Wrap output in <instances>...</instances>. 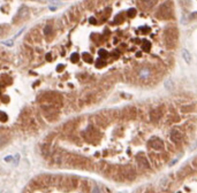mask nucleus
Masks as SVG:
<instances>
[{"label":"nucleus","instance_id":"1","mask_svg":"<svg viewBox=\"0 0 197 193\" xmlns=\"http://www.w3.org/2000/svg\"><path fill=\"white\" fill-rule=\"evenodd\" d=\"M165 42L167 46L173 48L176 46L178 43V30L175 28H169L165 32Z\"/></svg>","mask_w":197,"mask_h":193},{"label":"nucleus","instance_id":"2","mask_svg":"<svg viewBox=\"0 0 197 193\" xmlns=\"http://www.w3.org/2000/svg\"><path fill=\"white\" fill-rule=\"evenodd\" d=\"M119 176L121 179H128V181H134L136 178V170L132 167V166H125L121 167L119 170Z\"/></svg>","mask_w":197,"mask_h":193},{"label":"nucleus","instance_id":"3","mask_svg":"<svg viewBox=\"0 0 197 193\" xmlns=\"http://www.w3.org/2000/svg\"><path fill=\"white\" fill-rule=\"evenodd\" d=\"M158 17L160 18H168L171 15H172V6H171V2L167 1L164 5H161V7L158 9Z\"/></svg>","mask_w":197,"mask_h":193},{"label":"nucleus","instance_id":"4","mask_svg":"<svg viewBox=\"0 0 197 193\" xmlns=\"http://www.w3.org/2000/svg\"><path fill=\"white\" fill-rule=\"evenodd\" d=\"M149 145H150L151 148H153V150H156V151H161L163 148H164V144H163V141H161L159 138H157V137L151 138Z\"/></svg>","mask_w":197,"mask_h":193},{"label":"nucleus","instance_id":"5","mask_svg":"<svg viewBox=\"0 0 197 193\" xmlns=\"http://www.w3.org/2000/svg\"><path fill=\"white\" fill-rule=\"evenodd\" d=\"M136 160H137V162H138V165H140L143 169L150 168V162L148 161V159L145 157L144 154H138V155L136 156Z\"/></svg>","mask_w":197,"mask_h":193},{"label":"nucleus","instance_id":"6","mask_svg":"<svg viewBox=\"0 0 197 193\" xmlns=\"http://www.w3.org/2000/svg\"><path fill=\"white\" fill-rule=\"evenodd\" d=\"M169 137H171V140L173 143H179V141L182 140V133L178 129H173L171 133H169Z\"/></svg>","mask_w":197,"mask_h":193},{"label":"nucleus","instance_id":"7","mask_svg":"<svg viewBox=\"0 0 197 193\" xmlns=\"http://www.w3.org/2000/svg\"><path fill=\"white\" fill-rule=\"evenodd\" d=\"M161 115H163V109H161L160 107H157V108H154V109H152V111H150L151 121L158 122V120L161 117Z\"/></svg>","mask_w":197,"mask_h":193},{"label":"nucleus","instance_id":"8","mask_svg":"<svg viewBox=\"0 0 197 193\" xmlns=\"http://www.w3.org/2000/svg\"><path fill=\"white\" fill-rule=\"evenodd\" d=\"M62 161H64V154L61 151H55L52 153V162L53 163L60 165V163H62Z\"/></svg>","mask_w":197,"mask_h":193},{"label":"nucleus","instance_id":"9","mask_svg":"<svg viewBox=\"0 0 197 193\" xmlns=\"http://www.w3.org/2000/svg\"><path fill=\"white\" fill-rule=\"evenodd\" d=\"M28 14H29V9H28V7H25V6H23V7L18 11V16H16V18H15V21L18 20V18H20V20H24L27 16H28Z\"/></svg>","mask_w":197,"mask_h":193},{"label":"nucleus","instance_id":"10","mask_svg":"<svg viewBox=\"0 0 197 193\" xmlns=\"http://www.w3.org/2000/svg\"><path fill=\"white\" fill-rule=\"evenodd\" d=\"M156 2H157V0H140L141 6H143L144 8L152 7V6H153Z\"/></svg>","mask_w":197,"mask_h":193},{"label":"nucleus","instance_id":"11","mask_svg":"<svg viewBox=\"0 0 197 193\" xmlns=\"http://www.w3.org/2000/svg\"><path fill=\"white\" fill-rule=\"evenodd\" d=\"M164 85H165V89L169 90V91H172V90L174 89V83H173V81L171 78L166 79L165 83H164Z\"/></svg>","mask_w":197,"mask_h":193},{"label":"nucleus","instance_id":"12","mask_svg":"<svg viewBox=\"0 0 197 193\" xmlns=\"http://www.w3.org/2000/svg\"><path fill=\"white\" fill-rule=\"evenodd\" d=\"M182 55H183V59H184V61H186L187 63H190V62H191V55H190V53L188 52V51L183 50Z\"/></svg>","mask_w":197,"mask_h":193},{"label":"nucleus","instance_id":"13","mask_svg":"<svg viewBox=\"0 0 197 193\" xmlns=\"http://www.w3.org/2000/svg\"><path fill=\"white\" fill-rule=\"evenodd\" d=\"M105 62L104 60H101V59H98V60L96 61V67H98V68H101V67H103V66H105Z\"/></svg>","mask_w":197,"mask_h":193},{"label":"nucleus","instance_id":"14","mask_svg":"<svg viewBox=\"0 0 197 193\" xmlns=\"http://www.w3.org/2000/svg\"><path fill=\"white\" fill-rule=\"evenodd\" d=\"M150 46H151V44L149 43V42H144V44L142 45V48H143L144 51H149V48H150Z\"/></svg>","mask_w":197,"mask_h":193},{"label":"nucleus","instance_id":"15","mask_svg":"<svg viewBox=\"0 0 197 193\" xmlns=\"http://www.w3.org/2000/svg\"><path fill=\"white\" fill-rule=\"evenodd\" d=\"M51 31H52V27H51L50 24H47L46 27H45V29H44V33H45V35H49V33H51Z\"/></svg>","mask_w":197,"mask_h":193},{"label":"nucleus","instance_id":"16","mask_svg":"<svg viewBox=\"0 0 197 193\" xmlns=\"http://www.w3.org/2000/svg\"><path fill=\"white\" fill-rule=\"evenodd\" d=\"M83 59H84L86 61H88V62H91V60H92V57H91V55H90L89 53L83 54Z\"/></svg>","mask_w":197,"mask_h":193},{"label":"nucleus","instance_id":"17","mask_svg":"<svg viewBox=\"0 0 197 193\" xmlns=\"http://www.w3.org/2000/svg\"><path fill=\"white\" fill-rule=\"evenodd\" d=\"M107 52H106V51L105 50H101L99 51V55H101V57H107Z\"/></svg>","mask_w":197,"mask_h":193},{"label":"nucleus","instance_id":"18","mask_svg":"<svg viewBox=\"0 0 197 193\" xmlns=\"http://www.w3.org/2000/svg\"><path fill=\"white\" fill-rule=\"evenodd\" d=\"M91 193H101V190H99L98 186H95V187H92V190H91Z\"/></svg>","mask_w":197,"mask_h":193},{"label":"nucleus","instance_id":"19","mask_svg":"<svg viewBox=\"0 0 197 193\" xmlns=\"http://www.w3.org/2000/svg\"><path fill=\"white\" fill-rule=\"evenodd\" d=\"M135 14H136V11H135V9H129L128 11V16H130V17L134 16Z\"/></svg>","mask_w":197,"mask_h":193},{"label":"nucleus","instance_id":"20","mask_svg":"<svg viewBox=\"0 0 197 193\" xmlns=\"http://www.w3.org/2000/svg\"><path fill=\"white\" fill-rule=\"evenodd\" d=\"M72 60L74 61V62H76V61L79 60V54H77V53L73 54V55H72Z\"/></svg>","mask_w":197,"mask_h":193},{"label":"nucleus","instance_id":"21","mask_svg":"<svg viewBox=\"0 0 197 193\" xmlns=\"http://www.w3.org/2000/svg\"><path fill=\"white\" fill-rule=\"evenodd\" d=\"M4 33H5V28L3 25H0V36H3Z\"/></svg>","mask_w":197,"mask_h":193},{"label":"nucleus","instance_id":"22","mask_svg":"<svg viewBox=\"0 0 197 193\" xmlns=\"http://www.w3.org/2000/svg\"><path fill=\"white\" fill-rule=\"evenodd\" d=\"M62 68H64V66H62V64H61V66H58V72H61Z\"/></svg>","mask_w":197,"mask_h":193},{"label":"nucleus","instance_id":"23","mask_svg":"<svg viewBox=\"0 0 197 193\" xmlns=\"http://www.w3.org/2000/svg\"><path fill=\"white\" fill-rule=\"evenodd\" d=\"M90 22H91V23H92V24H95V23H96V20H95V18H93V17H91V18H90Z\"/></svg>","mask_w":197,"mask_h":193},{"label":"nucleus","instance_id":"24","mask_svg":"<svg viewBox=\"0 0 197 193\" xmlns=\"http://www.w3.org/2000/svg\"><path fill=\"white\" fill-rule=\"evenodd\" d=\"M12 159H13L12 156H7L6 159H5V160H6V162H9V160H12Z\"/></svg>","mask_w":197,"mask_h":193},{"label":"nucleus","instance_id":"25","mask_svg":"<svg viewBox=\"0 0 197 193\" xmlns=\"http://www.w3.org/2000/svg\"><path fill=\"white\" fill-rule=\"evenodd\" d=\"M46 60L47 61H51V55H50V54H46Z\"/></svg>","mask_w":197,"mask_h":193},{"label":"nucleus","instance_id":"26","mask_svg":"<svg viewBox=\"0 0 197 193\" xmlns=\"http://www.w3.org/2000/svg\"><path fill=\"white\" fill-rule=\"evenodd\" d=\"M145 193H153V191H151V190H147Z\"/></svg>","mask_w":197,"mask_h":193},{"label":"nucleus","instance_id":"27","mask_svg":"<svg viewBox=\"0 0 197 193\" xmlns=\"http://www.w3.org/2000/svg\"><path fill=\"white\" fill-rule=\"evenodd\" d=\"M6 193H12V192H11V191H7V192H6Z\"/></svg>","mask_w":197,"mask_h":193}]
</instances>
